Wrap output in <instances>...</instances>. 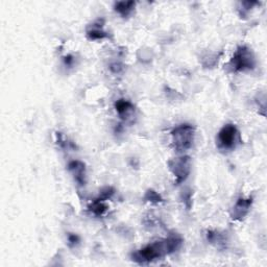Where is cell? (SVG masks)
Instances as JSON below:
<instances>
[{
	"mask_svg": "<svg viewBox=\"0 0 267 267\" xmlns=\"http://www.w3.org/2000/svg\"><path fill=\"white\" fill-rule=\"evenodd\" d=\"M239 133L235 126L227 125L224 126L218 134V142L221 147L225 150L235 149L238 143Z\"/></svg>",
	"mask_w": 267,
	"mask_h": 267,
	"instance_id": "5",
	"label": "cell"
},
{
	"mask_svg": "<svg viewBox=\"0 0 267 267\" xmlns=\"http://www.w3.org/2000/svg\"><path fill=\"white\" fill-rule=\"evenodd\" d=\"M134 7H135L134 2H121V3H117L115 5V10L120 15H122L123 17H126L133 11Z\"/></svg>",
	"mask_w": 267,
	"mask_h": 267,
	"instance_id": "8",
	"label": "cell"
},
{
	"mask_svg": "<svg viewBox=\"0 0 267 267\" xmlns=\"http://www.w3.org/2000/svg\"><path fill=\"white\" fill-rule=\"evenodd\" d=\"M169 170L175 176L176 185L186 181L191 171V159L188 156L174 158L168 162Z\"/></svg>",
	"mask_w": 267,
	"mask_h": 267,
	"instance_id": "4",
	"label": "cell"
},
{
	"mask_svg": "<svg viewBox=\"0 0 267 267\" xmlns=\"http://www.w3.org/2000/svg\"><path fill=\"white\" fill-rule=\"evenodd\" d=\"M183 243L179 235H170L168 238L146 245L145 248L133 254V260L140 264L150 263L164 256L176 252Z\"/></svg>",
	"mask_w": 267,
	"mask_h": 267,
	"instance_id": "1",
	"label": "cell"
},
{
	"mask_svg": "<svg viewBox=\"0 0 267 267\" xmlns=\"http://www.w3.org/2000/svg\"><path fill=\"white\" fill-rule=\"evenodd\" d=\"M147 201H151V202H161L162 201V198L161 196L154 190H149L145 194V197H144Z\"/></svg>",
	"mask_w": 267,
	"mask_h": 267,
	"instance_id": "12",
	"label": "cell"
},
{
	"mask_svg": "<svg viewBox=\"0 0 267 267\" xmlns=\"http://www.w3.org/2000/svg\"><path fill=\"white\" fill-rule=\"evenodd\" d=\"M68 169L72 173L75 182L80 186H84L87 181L85 164L80 161H72L69 163Z\"/></svg>",
	"mask_w": 267,
	"mask_h": 267,
	"instance_id": "6",
	"label": "cell"
},
{
	"mask_svg": "<svg viewBox=\"0 0 267 267\" xmlns=\"http://www.w3.org/2000/svg\"><path fill=\"white\" fill-rule=\"evenodd\" d=\"M195 129L190 125H182L171 132L172 144L177 153H184L193 145Z\"/></svg>",
	"mask_w": 267,
	"mask_h": 267,
	"instance_id": "2",
	"label": "cell"
},
{
	"mask_svg": "<svg viewBox=\"0 0 267 267\" xmlns=\"http://www.w3.org/2000/svg\"><path fill=\"white\" fill-rule=\"evenodd\" d=\"M115 108H116V111L117 113L120 115V116H123L128 114L130 111L134 110L133 109V105L131 104L130 101L126 100V99H119L116 104H115Z\"/></svg>",
	"mask_w": 267,
	"mask_h": 267,
	"instance_id": "9",
	"label": "cell"
},
{
	"mask_svg": "<svg viewBox=\"0 0 267 267\" xmlns=\"http://www.w3.org/2000/svg\"><path fill=\"white\" fill-rule=\"evenodd\" d=\"M252 202H253L252 198H248V199L239 198L231 212L232 218L235 220H241L242 218H244L251 209Z\"/></svg>",
	"mask_w": 267,
	"mask_h": 267,
	"instance_id": "7",
	"label": "cell"
},
{
	"mask_svg": "<svg viewBox=\"0 0 267 267\" xmlns=\"http://www.w3.org/2000/svg\"><path fill=\"white\" fill-rule=\"evenodd\" d=\"M87 36L90 40H100L108 37V34L102 31L100 27H93L87 32Z\"/></svg>",
	"mask_w": 267,
	"mask_h": 267,
	"instance_id": "11",
	"label": "cell"
},
{
	"mask_svg": "<svg viewBox=\"0 0 267 267\" xmlns=\"http://www.w3.org/2000/svg\"><path fill=\"white\" fill-rule=\"evenodd\" d=\"M102 201H104V200H101V199H96L93 203H92V206H91V211L95 214V215H97V216H100V215H102V214H104L106 211H107V209H108V207L106 206V204L104 203V202H102Z\"/></svg>",
	"mask_w": 267,
	"mask_h": 267,
	"instance_id": "10",
	"label": "cell"
},
{
	"mask_svg": "<svg viewBox=\"0 0 267 267\" xmlns=\"http://www.w3.org/2000/svg\"><path fill=\"white\" fill-rule=\"evenodd\" d=\"M255 56L253 52L245 46L239 47L233 58L231 60V65L234 71H244L254 69L255 67Z\"/></svg>",
	"mask_w": 267,
	"mask_h": 267,
	"instance_id": "3",
	"label": "cell"
},
{
	"mask_svg": "<svg viewBox=\"0 0 267 267\" xmlns=\"http://www.w3.org/2000/svg\"><path fill=\"white\" fill-rule=\"evenodd\" d=\"M78 237L76 236V235H73V234H70L69 236H68V241H69V243L71 244V245H75V244H77L78 243Z\"/></svg>",
	"mask_w": 267,
	"mask_h": 267,
	"instance_id": "13",
	"label": "cell"
}]
</instances>
